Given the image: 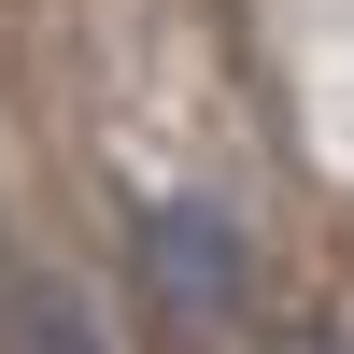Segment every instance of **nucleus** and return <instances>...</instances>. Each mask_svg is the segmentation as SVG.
Segmentation results:
<instances>
[{
    "label": "nucleus",
    "instance_id": "nucleus-1",
    "mask_svg": "<svg viewBox=\"0 0 354 354\" xmlns=\"http://www.w3.org/2000/svg\"><path fill=\"white\" fill-rule=\"evenodd\" d=\"M142 283H156L170 340H227L241 326V227L213 198H156L142 213Z\"/></svg>",
    "mask_w": 354,
    "mask_h": 354
},
{
    "label": "nucleus",
    "instance_id": "nucleus-2",
    "mask_svg": "<svg viewBox=\"0 0 354 354\" xmlns=\"http://www.w3.org/2000/svg\"><path fill=\"white\" fill-rule=\"evenodd\" d=\"M0 354H113V340H100V312H85V283L15 270L0 283Z\"/></svg>",
    "mask_w": 354,
    "mask_h": 354
},
{
    "label": "nucleus",
    "instance_id": "nucleus-3",
    "mask_svg": "<svg viewBox=\"0 0 354 354\" xmlns=\"http://www.w3.org/2000/svg\"><path fill=\"white\" fill-rule=\"evenodd\" d=\"M185 354H227V340H185Z\"/></svg>",
    "mask_w": 354,
    "mask_h": 354
}]
</instances>
